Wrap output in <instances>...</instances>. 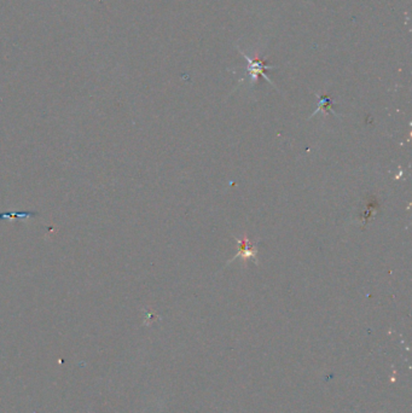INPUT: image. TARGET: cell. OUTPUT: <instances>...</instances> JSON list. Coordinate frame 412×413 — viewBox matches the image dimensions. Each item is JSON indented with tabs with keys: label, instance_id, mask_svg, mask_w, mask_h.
Wrapping results in <instances>:
<instances>
[{
	"label": "cell",
	"instance_id": "1",
	"mask_svg": "<svg viewBox=\"0 0 412 413\" xmlns=\"http://www.w3.org/2000/svg\"><path fill=\"white\" fill-rule=\"evenodd\" d=\"M240 52H242V51H240ZM242 55H243V57L245 58V61H247V62H248L247 73L249 74V78H250V80H252L253 83H257L258 79H259V76H262V78L265 79V80H267L268 83H272V81H271L270 79H268V76L266 75L265 71L266 70H270V69H275V67H273V65H267V64H266L265 61L260 60L259 56H258V55H255L254 60H252V58H250V57H248V56L245 55V53L242 52Z\"/></svg>",
	"mask_w": 412,
	"mask_h": 413
},
{
	"label": "cell",
	"instance_id": "4",
	"mask_svg": "<svg viewBox=\"0 0 412 413\" xmlns=\"http://www.w3.org/2000/svg\"><path fill=\"white\" fill-rule=\"evenodd\" d=\"M38 213H17V214H0V219L5 218H29V216L37 215Z\"/></svg>",
	"mask_w": 412,
	"mask_h": 413
},
{
	"label": "cell",
	"instance_id": "2",
	"mask_svg": "<svg viewBox=\"0 0 412 413\" xmlns=\"http://www.w3.org/2000/svg\"><path fill=\"white\" fill-rule=\"evenodd\" d=\"M237 242H239V247L240 248V250L239 251L236 257H243V259L245 260L254 259L255 261H257V255H255V251L253 250V247L252 244H250L249 239H237Z\"/></svg>",
	"mask_w": 412,
	"mask_h": 413
},
{
	"label": "cell",
	"instance_id": "3",
	"mask_svg": "<svg viewBox=\"0 0 412 413\" xmlns=\"http://www.w3.org/2000/svg\"><path fill=\"white\" fill-rule=\"evenodd\" d=\"M317 97H318V98H319L318 108H317V110L314 111L313 114H312V116H314V115H316V114H318L319 111H323L324 114H326V113H329V111H331V113L335 114V111L332 110V102H331V99L329 98V97L325 96V94H324V96H321V94H318V93H317Z\"/></svg>",
	"mask_w": 412,
	"mask_h": 413
}]
</instances>
